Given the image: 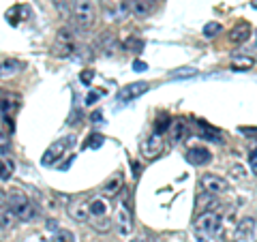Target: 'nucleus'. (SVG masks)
<instances>
[{"mask_svg": "<svg viewBox=\"0 0 257 242\" xmlns=\"http://www.w3.org/2000/svg\"><path fill=\"white\" fill-rule=\"evenodd\" d=\"M221 231V214L214 212V210H206L197 216L195 221V236L202 240V242H208L219 236Z\"/></svg>", "mask_w": 257, "mask_h": 242, "instance_id": "nucleus-1", "label": "nucleus"}, {"mask_svg": "<svg viewBox=\"0 0 257 242\" xmlns=\"http://www.w3.org/2000/svg\"><path fill=\"white\" fill-rule=\"evenodd\" d=\"M71 18H73L75 26L88 30L94 26L96 22V9L92 0H71Z\"/></svg>", "mask_w": 257, "mask_h": 242, "instance_id": "nucleus-2", "label": "nucleus"}, {"mask_svg": "<svg viewBox=\"0 0 257 242\" xmlns=\"http://www.w3.org/2000/svg\"><path fill=\"white\" fill-rule=\"evenodd\" d=\"M7 206L18 216V221H32L37 216V206L20 191H13L7 195Z\"/></svg>", "mask_w": 257, "mask_h": 242, "instance_id": "nucleus-3", "label": "nucleus"}, {"mask_svg": "<svg viewBox=\"0 0 257 242\" xmlns=\"http://www.w3.org/2000/svg\"><path fill=\"white\" fill-rule=\"evenodd\" d=\"M52 52H54V56H58V58H69V56L75 52V37H73V30H71V28L58 30Z\"/></svg>", "mask_w": 257, "mask_h": 242, "instance_id": "nucleus-4", "label": "nucleus"}, {"mask_svg": "<svg viewBox=\"0 0 257 242\" xmlns=\"http://www.w3.org/2000/svg\"><path fill=\"white\" fill-rule=\"evenodd\" d=\"M199 184H202L204 193H208V195H223V193L229 191V182L216 174H204Z\"/></svg>", "mask_w": 257, "mask_h": 242, "instance_id": "nucleus-5", "label": "nucleus"}, {"mask_svg": "<svg viewBox=\"0 0 257 242\" xmlns=\"http://www.w3.org/2000/svg\"><path fill=\"white\" fill-rule=\"evenodd\" d=\"M69 146H71V137H67V140H56L52 146L43 152L41 163H43V165H54V163H58V161H60L64 155H67Z\"/></svg>", "mask_w": 257, "mask_h": 242, "instance_id": "nucleus-6", "label": "nucleus"}, {"mask_svg": "<svg viewBox=\"0 0 257 242\" xmlns=\"http://www.w3.org/2000/svg\"><path fill=\"white\" fill-rule=\"evenodd\" d=\"M150 90V86L148 82H133V84H126L124 88H120V92H118V101H133V99H140L142 94H146Z\"/></svg>", "mask_w": 257, "mask_h": 242, "instance_id": "nucleus-7", "label": "nucleus"}, {"mask_svg": "<svg viewBox=\"0 0 257 242\" xmlns=\"http://www.w3.org/2000/svg\"><path fill=\"white\" fill-rule=\"evenodd\" d=\"M163 148H165V137L161 133H152L148 140L144 142L142 152H144V157L146 159H157L161 152H163Z\"/></svg>", "mask_w": 257, "mask_h": 242, "instance_id": "nucleus-8", "label": "nucleus"}, {"mask_svg": "<svg viewBox=\"0 0 257 242\" xmlns=\"http://www.w3.org/2000/svg\"><path fill=\"white\" fill-rule=\"evenodd\" d=\"M116 225H118V231L122 233V236H128V233H131V229H133V214H131V208H126V204L118 206Z\"/></svg>", "mask_w": 257, "mask_h": 242, "instance_id": "nucleus-9", "label": "nucleus"}, {"mask_svg": "<svg viewBox=\"0 0 257 242\" xmlns=\"http://www.w3.org/2000/svg\"><path fill=\"white\" fill-rule=\"evenodd\" d=\"M187 161L191 165H197V167H202V165H208L212 161V155H210V150L204 148V146H195V148H191L187 152Z\"/></svg>", "mask_w": 257, "mask_h": 242, "instance_id": "nucleus-10", "label": "nucleus"}, {"mask_svg": "<svg viewBox=\"0 0 257 242\" xmlns=\"http://www.w3.org/2000/svg\"><path fill=\"white\" fill-rule=\"evenodd\" d=\"M67 212H69L71 219L77 221V223H86L90 219V208H88L86 201H73V204H69Z\"/></svg>", "mask_w": 257, "mask_h": 242, "instance_id": "nucleus-11", "label": "nucleus"}, {"mask_svg": "<svg viewBox=\"0 0 257 242\" xmlns=\"http://www.w3.org/2000/svg\"><path fill=\"white\" fill-rule=\"evenodd\" d=\"M24 64L15 58H0V79H9L13 75H18Z\"/></svg>", "mask_w": 257, "mask_h": 242, "instance_id": "nucleus-12", "label": "nucleus"}, {"mask_svg": "<svg viewBox=\"0 0 257 242\" xmlns=\"http://www.w3.org/2000/svg\"><path fill=\"white\" fill-rule=\"evenodd\" d=\"M120 189H122V176H114V178H109L105 184H103L101 193L105 197H116Z\"/></svg>", "mask_w": 257, "mask_h": 242, "instance_id": "nucleus-13", "label": "nucleus"}, {"mask_svg": "<svg viewBox=\"0 0 257 242\" xmlns=\"http://www.w3.org/2000/svg\"><path fill=\"white\" fill-rule=\"evenodd\" d=\"M15 221H18V216L13 214V210L7 204H0V227L3 229H11Z\"/></svg>", "mask_w": 257, "mask_h": 242, "instance_id": "nucleus-14", "label": "nucleus"}, {"mask_svg": "<svg viewBox=\"0 0 257 242\" xmlns=\"http://www.w3.org/2000/svg\"><path fill=\"white\" fill-rule=\"evenodd\" d=\"M255 219L253 216H244L242 221L238 223V236L240 238H251L253 236V231H255Z\"/></svg>", "mask_w": 257, "mask_h": 242, "instance_id": "nucleus-15", "label": "nucleus"}, {"mask_svg": "<svg viewBox=\"0 0 257 242\" xmlns=\"http://www.w3.org/2000/svg\"><path fill=\"white\" fill-rule=\"evenodd\" d=\"M155 9V0H133V13L144 18V15H150Z\"/></svg>", "mask_w": 257, "mask_h": 242, "instance_id": "nucleus-16", "label": "nucleus"}, {"mask_svg": "<svg viewBox=\"0 0 257 242\" xmlns=\"http://www.w3.org/2000/svg\"><path fill=\"white\" fill-rule=\"evenodd\" d=\"M88 208H90V216H94V219H101V216H105V212H107V201L101 199V197H96V199H92L90 204H88Z\"/></svg>", "mask_w": 257, "mask_h": 242, "instance_id": "nucleus-17", "label": "nucleus"}, {"mask_svg": "<svg viewBox=\"0 0 257 242\" xmlns=\"http://www.w3.org/2000/svg\"><path fill=\"white\" fill-rule=\"evenodd\" d=\"M251 67H255V58L251 56H234L231 58V69L236 71H248Z\"/></svg>", "mask_w": 257, "mask_h": 242, "instance_id": "nucleus-18", "label": "nucleus"}, {"mask_svg": "<svg viewBox=\"0 0 257 242\" xmlns=\"http://www.w3.org/2000/svg\"><path fill=\"white\" fill-rule=\"evenodd\" d=\"M248 32H251V28L246 26V24H240L238 28H234L231 30V43H242V41H246V37H248Z\"/></svg>", "mask_w": 257, "mask_h": 242, "instance_id": "nucleus-19", "label": "nucleus"}, {"mask_svg": "<svg viewBox=\"0 0 257 242\" xmlns=\"http://www.w3.org/2000/svg\"><path fill=\"white\" fill-rule=\"evenodd\" d=\"M13 169H15L13 161H9V159L0 161V180H9L11 176H13Z\"/></svg>", "mask_w": 257, "mask_h": 242, "instance_id": "nucleus-20", "label": "nucleus"}, {"mask_svg": "<svg viewBox=\"0 0 257 242\" xmlns=\"http://www.w3.org/2000/svg\"><path fill=\"white\" fill-rule=\"evenodd\" d=\"M195 73H197V71L193 69V67H182V69H176L170 77L172 79H184V77H193Z\"/></svg>", "mask_w": 257, "mask_h": 242, "instance_id": "nucleus-21", "label": "nucleus"}, {"mask_svg": "<svg viewBox=\"0 0 257 242\" xmlns=\"http://www.w3.org/2000/svg\"><path fill=\"white\" fill-rule=\"evenodd\" d=\"M221 32V24L219 22H210V24H206L204 26V37H208V39H212L214 35H219Z\"/></svg>", "mask_w": 257, "mask_h": 242, "instance_id": "nucleus-22", "label": "nucleus"}, {"mask_svg": "<svg viewBox=\"0 0 257 242\" xmlns=\"http://www.w3.org/2000/svg\"><path fill=\"white\" fill-rule=\"evenodd\" d=\"M52 242H75V236L71 231H67V229H60V231H56V236H54Z\"/></svg>", "mask_w": 257, "mask_h": 242, "instance_id": "nucleus-23", "label": "nucleus"}, {"mask_svg": "<svg viewBox=\"0 0 257 242\" xmlns=\"http://www.w3.org/2000/svg\"><path fill=\"white\" fill-rule=\"evenodd\" d=\"M229 174H231V176H234V178H236V180H242V178H246V169H244L242 165H238V163H236V165H231V169H229Z\"/></svg>", "mask_w": 257, "mask_h": 242, "instance_id": "nucleus-24", "label": "nucleus"}, {"mask_svg": "<svg viewBox=\"0 0 257 242\" xmlns=\"http://www.w3.org/2000/svg\"><path fill=\"white\" fill-rule=\"evenodd\" d=\"M9 150H11V140H9V137H7L3 131H0V152H3V155H7Z\"/></svg>", "mask_w": 257, "mask_h": 242, "instance_id": "nucleus-25", "label": "nucleus"}, {"mask_svg": "<svg viewBox=\"0 0 257 242\" xmlns=\"http://www.w3.org/2000/svg\"><path fill=\"white\" fill-rule=\"evenodd\" d=\"M248 167H251V172L257 176V148L248 152Z\"/></svg>", "mask_w": 257, "mask_h": 242, "instance_id": "nucleus-26", "label": "nucleus"}, {"mask_svg": "<svg viewBox=\"0 0 257 242\" xmlns=\"http://www.w3.org/2000/svg\"><path fill=\"white\" fill-rule=\"evenodd\" d=\"M109 225H111V223H109L107 219H103V216H101L99 221H94V223H92V227H94L96 231H107V229H109Z\"/></svg>", "mask_w": 257, "mask_h": 242, "instance_id": "nucleus-27", "label": "nucleus"}, {"mask_svg": "<svg viewBox=\"0 0 257 242\" xmlns=\"http://www.w3.org/2000/svg\"><path fill=\"white\" fill-rule=\"evenodd\" d=\"M103 144V135H90V142H88V148H99Z\"/></svg>", "mask_w": 257, "mask_h": 242, "instance_id": "nucleus-28", "label": "nucleus"}, {"mask_svg": "<svg viewBox=\"0 0 257 242\" xmlns=\"http://www.w3.org/2000/svg\"><path fill=\"white\" fill-rule=\"evenodd\" d=\"M172 127H174V140H180V135L184 131V125L182 123H174Z\"/></svg>", "mask_w": 257, "mask_h": 242, "instance_id": "nucleus-29", "label": "nucleus"}, {"mask_svg": "<svg viewBox=\"0 0 257 242\" xmlns=\"http://www.w3.org/2000/svg\"><path fill=\"white\" fill-rule=\"evenodd\" d=\"M92 77H94V71H84V73L79 75V79H82L84 84H90V82H92Z\"/></svg>", "mask_w": 257, "mask_h": 242, "instance_id": "nucleus-30", "label": "nucleus"}, {"mask_svg": "<svg viewBox=\"0 0 257 242\" xmlns=\"http://www.w3.org/2000/svg\"><path fill=\"white\" fill-rule=\"evenodd\" d=\"M133 69H135V71H148V64L142 62V60H135V62H133Z\"/></svg>", "mask_w": 257, "mask_h": 242, "instance_id": "nucleus-31", "label": "nucleus"}, {"mask_svg": "<svg viewBox=\"0 0 257 242\" xmlns=\"http://www.w3.org/2000/svg\"><path fill=\"white\" fill-rule=\"evenodd\" d=\"M99 96H101L99 92H90V94H88V96H86V103H88V105H92V103H94L96 99H99Z\"/></svg>", "mask_w": 257, "mask_h": 242, "instance_id": "nucleus-32", "label": "nucleus"}, {"mask_svg": "<svg viewBox=\"0 0 257 242\" xmlns=\"http://www.w3.org/2000/svg\"><path fill=\"white\" fill-rule=\"evenodd\" d=\"M52 3L58 7V9H62V7H64V0H52Z\"/></svg>", "mask_w": 257, "mask_h": 242, "instance_id": "nucleus-33", "label": "nucleus"}, {"mask_svg": "<svg viewBox=\"0 0 257 242\" xmlns=\"http://www.w3.org/2000/svg\"><path fill=\"white\" fill-rule=\"evenodd\" d=\"M255 7H257V0H255Z\"/></svg>", "mask_w": 257, "mask_h": 242, "instance_id": "nucleus-34", "label": "nucleus"}]
</instances>
